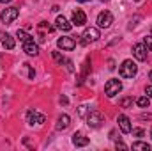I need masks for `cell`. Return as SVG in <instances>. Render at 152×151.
I'll return each instance as SVG.
<instances>
[{
    "label": "cell",
    "instance_id": "obj_1",
    "mask_svg": "<svg viewBox=\"0 0 152 151\" xmlns=\"http://www.w3.org/2000/svg\"><path fill=\"white\" fill-rule=\"evenodd\" d=\"M118 73L122 78H133V76H136L138 73V66H136V62H133V61H124L120 66H118Z\"/></svg>",
    "mask_w": 152,
    "mask_h": 151
},
{
    "label": "cell",
    "instance_id": "obj_2",
    "mask_svg": "<svg viewBox=\"0 0 152 151\" xmlns=\"http://www.w3.org/2000/svg\"><path fill=\"white\" fill-rule=\"evenodd\" d=\"M120 91H122V82H120L118 78H110V80L104 84V94H106L108 98L117 96Z\"/></svg>",
    "mask_w": 152,
    "mask_h": 151
},
{
    "label": "cell",
    "instance_id": "obj_3",
    "mask_svg": "<svg viewBox=\"0 0 152 151\" xmlns=\"http://www.w3.org/2000/svg\"><path fill=\"white\" fill-rule=\"evenodd\" d=\"M85 119H87V124H88L90 128H99V126L104 123V114L99 112V110H90Z\"/></svg>",
    "mask_w": 152,
    "mask_h": 151
},
{
    "label": "cell",
    "instance_id": "obj_4",
    "mask_svg": "<svg viewBox=\"0 0 152 151\" xmlns=\"http://www.w3.org/2000/svg\"><path fill=\"white\" fill-rule=\"evenodd\" d=\"M18 16H20V9H18V7H7V9L2 11L0 20H2L5 25H9V23H12Z\"/></svg>",
    "mask_w": 152,
    "mask_h": 151
},
{
    "label": "cell",
    "instance_id": "obj_5",
    "mask_svg": "<svg viewBox=\"0 0 152 151\" xmlns=\"http://www.w3.org/2000/svg\"><path fill=\"white\" fill-rule=\"evenodd\" d=\"M96 23H97L99 29H108V27H112V23H113V14H112L110 11H103V13L97 14Z\"/></svg>",
    "mask_w": 152,
    "mask_h": 151
},
{
    "label": "cell",
    "instance_id": "obj_6",
    "mask_svg": "<svg viewBox=\"0 0 152 151\" xmlns=\"http://www.w3.org/2000/svg\"><path fill=\"white\" fill-rule=\"evenodd\" d=\"M99 38H101V36H99V30H97L96 27H88V29H85V32L81 34V44L94 43V41H97Z\"/></svg>",
    "mask_w": 152,
    "mask_h": 151
},
{
    "label": "cell",
    "instance_id": "obj_7",
    "mask_svg": "<svg viewBox=\"0 0 152 151\" xmlns=\"http://www.w3.org/2000/svg\"><path fill=\"white\" fill-rule=\"evenodd\" d=\"M27 123L30 126H34V124H44L46 123V115L36 112V110H28L27 112Z\"/></svg>",
    "mask_w": 152,
    "mask_h": 151
},
{
    "label": "cell",
    "instance_id": "obj_8",
    "mask_svg": "<svg viewBox=\"0 0 152 151\" xmlns=\"http://www.w3.org/2000/svg\"><path fill=\"white\" fill-rule=\"evenodd\" d=\"M147 46L143 44V43H136L134 46H133V55L136 57V61H140V62H143V61H147Z\"/></svg>",
    "mask_w": 152,
    "mask_h": 151
},
{
    "label": "cell",
    "instance_id": "obj_9",
    "mask_svg": "<svg viewBox=\"0 0 152 151\" xmlns=\"http://www.w3.org/2000/svg\"><path fill=\"white\" fill-rule=\"evenodd\" d=\"M57 46H58V48H62V50L71 52V50H75V48H76V41H75V38H71V36H64V38H58Z\"/></svg>",
    "mask_w": 152,
    "mask_h": 151
},
{
    "label": "cell",
    "instance_id": "obj_10",
    "mask_svg": "<svg viewBox=\"0 0 152 151\" xmlns=\"http://www.w3.org/2000/svg\"><path fill=\"white\" fill-rule=\"evenodd\" d=\"M117 123H118V128H120L122 133H131V130H133V126H131V119H129L126 114H120V115L117 117Z\"/></svg>",
    "mask_w": 152,
    "mask_h": 151
},
{
    "label": "cell",
    "instance_id": "obj_11",
    "mask_svg": "<svg viewBox=\"0 0 152 151\" xmlns=\"http://www.w3.org/2000/svg\"><path fill=\"white\" fill-rule=\"evenodd\" d=\"M73 25L76 27H83L85 23H87V14L81 11V9H75L73 11V21H71Z\"/></svg>",
    "mask_w": 152,
    "mask_h": 151
},
{
    "label": "cell",
    "instance_id": "obj_12",
    "mask_svg": "<svg viewBox=\"0 0 152 151\" xmlns=\"http://www.w3.org/2000/svg\"><path fill=\"white\" fill-rule=\"evenodd\" d=\"M23 52L27 55H30V57H36V55H39V44L34 43V39L27 41V43H23Z\"/></svg>",
    "mask_w": 152,
    "mask_h": 151
},
{
    "label": "cell",
    "instance_id": "obj_13",
    "mask_svg": "<svg viewBox=\"0 0 152 151\" xmlns=\"http://www.w3.org/2000/svg\"><path fill=\"white\" fill-rule=\"evenodd\" d=\"M0 43H2V44H4V48H7V50H12V48H14V44H16L14 38H12L11 34L4 32V30H0Z\"/></svg>",
    "mask_w": 152,
    "mask_h": 151
},
{
    "label": "cell",
    "instance_id": "obj_14",
    "mask_svg": "<svg viewBox=\"0 0 152 151\" xmlns=\"http://www.w3.org/2000/svg\"><path fill=\"white\" fill-rule=\"evenodd\" d=\"M69 124H71V117H69L67 114H60V115H58V119H57V124H55V128H57L58 132H62V130L69 128Z\"/></svg>",
    "mask_w": 152,
    "mask_h": 151
},
{
    "label": "cell",
    "instance_id": "obj_15",
    "mask_svg": "<svg viewBox=\"0 0 152 151\" xmlns=\"http://www.w3.org/2000/svg\"><path fill=\"white\" fill-rule=\"evenodd\" d=\"M88 142H90V139L85 137V135L80 133V132L73 135V144H75L76 148H85V146H88Z\"/></svg>",
    "mask_w": 152,
    "mask_h": 151
},
{
    "label": "cell",
    "instance_id": "obj_16",
    "mask_svg": "<svg viewBox=\"0 0 152 151\" xmlns=\"http://www.w3.org/2000/svg\"><path fill=\"white\" fill-rule=\"evenodd\" d=\"M55 23H57V29H60L62 32H69V30L73 29V23H69L64 16H57Z\"/></svg>",
    "mask_w": 152,
    "mask_h": 151
},
{
    "label": "cell",
    "instance_id": "obj_17",
    "mask_svg": "<svg viewBox=\"0 0 152 151\" xmlns=\"http://www.w3.org/2000/svg\"><path fill=\"white\" fill-rule=\"evenodd\" d=\"M133 150H136V151H151V144L149 142H142V141H136V142H133V146H131Z\"/></svg>",
    "mask_w": 152,
    "mask_h": 151
},
{
    "label": "cell",
    "instance_id": "obj_18",
    "mask_svg": "<svg viewBox=\"0 0 152 151\" xmlns=\"http://www.w3.org/2000/svg\"><path fill=\"white\" fill-rule=\"evenodd\" d=\"M16 38L20 39L21 43H27V41H32V39H34L30 34H27V32H25V30H21V29H18V30H16Z\"/></svg>",
    "mask_w": 152,
    "mask_h": 151
},
{
    "label": "cell",
    "instance_id": "obj_19",
    "mask_svg": "<svg viewBox=\"0 0 152 151\" xmlns=\"http://www.w3.org/2000/svg\"><path fill=\"white\" fill-rule=\"evenodd\" d=\"M133 103H134V100H133V96H127V98H122V100L118 101V105H120L122 109H131V107H133Z\"/></svg>",
    "mask_w": 152,
    "mask_h": 151
},
{
    "label": "cell",
    "instance_id": "obj_20",
    "mask_svg": "<svg viewBox=\"0 0 152 151\" xmlns=\"http://www.w3.org/2000/svg\"><path fill=\"white\" fill-rule=\"evenodd\" d=\"M136 103H138V107H142V109H147V107L151 105V98H149V96H140V98L136 100Z\"/></svg>",
    "mask_w": 152,
    "mask_h": 151
},
{
    "label": "cell",
    "instance_id": "obj_21",
    "mask_svg": "<svg viewBox=\"0 0 152 151\" xmlns=\"http://www.w3.org/2000/svg\"><path fill=\"white\" fill-rule=\"evenodd\" d=\"M88 112H90L88 105H80V107H78V115H80V117H87Z\"/></svg>",
    "mask_w": 152,
    "mask_h": 151
},
{
    "label": "cell",
    "instance_id": "obj_22",
    "mask_svg": "<svg viewBox=\"0 0 152 151\" xmlns=\"http://www.w3.org/2000/svg\"><path fill=\"white\" fill-rule=\"evenodd\" d=\"M51 57H53V59L57 61V64H60V66H62V62H66V59L60 55V52H51Z\"/></svg>",
    "mask_w": 152,
    "mask_h": 151
},
{
    "label": "cell",
    "instance_id": "obj_23",
    "mask_svg": "<svg viewBox=\"0 0 152 151\" xmlns=\"http://www.w3.org/2000/svg\"><path fill=\"white\" fill-rule=\"evenodd\" d=\"M131 133H133L134 137H143V135H145V130H143V128H133Z\"/></svg>",
    "mask_w": 152,
    "mask_h": 151
},
{
    "label": "cell",
    "instance_id": "obj_24",
    "mask_svg": "<svg viewBox=\"0 0 152 151\" xmlns=\"http://www.w3.org/2000/svg\"><path fill=\"white\" fill-rule=\"evenodd\" d=\"M143 44L147 46L149 52H152V36H145V38H143Z\"/></svg>",
    "mask_w": 152,
    "mask_h": 151
},
{
    "label": "cell",
    "instance_id": "obj_25",
    "mask_svg": "<svg viewBox=\"0 0 152 151\" xmlns=\"http://www.w3.org/2000/svg\"><path fill=\"white\" fill-rule=\"evenodd\" d=\"M115 148H117V150H122V151L129 150V148H127V146H126V144H124V142H122V141H120V139H118V141H117V142H115Z\"/></svg>",
    "mask_w": 152,
    "mask_h": 151
},
{
    "label": "cell",
    "instance_id": "obj_26",
    "mask_svg": "<svg viewBox=\"0 0 152 151\" xmlns=\"http://www.w3.org/2000/svg\"><path fill=\"white\" fill-rule=\"evenodd\" d=\"M23 66H25V68L28 70V78H34V76H36V71H34V70H32V68H30L28 64H23Z\"/></svg>",
    "mask_w": 152,
    "mask_h": 151
},
{
    "label": "cell",
    "instance_id": "obj_27",
    "mask_svg": "<svg viewBox=\"0 0 152 151\" xmlns=\"http://www.w3.org/2000/svg\"><path fill=\"white\" fill-rule=\"evenodd\" d=\"M64 64H67V70H69L71 73H75V66H73V62H71L69 59H66V62H64Z\"/></svg>",
    "mask_w": 152,
    "mask_h": 151
},
{
    "label": "cell",
    "instance_id": "obj_28",
    "mask_svg": "<svg viewBox=\"0 0 152 151\" xmlns=\"http://www.w3.org/2000/svg\"><path fill=\"white\" fill-rule=\"evenodd\" d=\"M145 94L152 100V85H147V87H145Z\"/></svg>",
    "mask_w": 152,
    "mask_h": 151
},
{
    "label": "cell",
    "instance_id": "obj_29",
    "mask_svg": "<svg viewBox=\"0 0 152 151\" xmlns=\"http://www.w3.org/2000/svg\"><path fill=\"white\" fill-rule=\"evenodd\" d=\"M58 101H60L62 105H67V103H69V100H67V96H60V100H58Z\"/></svg>",
    "mask_w": 152,
    "mask_h": 151
},
{
    "label": "cell",
    "instance_id": "obj_30",
    "mask_svg": "<svg viewBox=\"0 0 152 151\" xmlns=\"http://www.w3.org/2000/svg\"><path fill=\"white\" fill-rule=\"evenodd\" d=\"M110 139H113V141H117V139H120V137H117V132H110Z\"/></svg>",
    "mask_w": 152,
    "mask_h": 151
},
{
    "label": "cell",
    "instance_id": "obj_31",
    "mask_svg": "<svg viewBox=\"0 0 152 151\" xmlns=\"http://www.w3.org/2000/svg\"><path fill=\"white\" fill-rule=\"evenodd\" d=\"M140 119H152V114H142Z\"/></svg>",
    "mask_w": 152,
    "mask_h": 151
},
{
    "label": "cell",
    "instance_id": "obj_32",
    "mask_svg": "<svg viewBox=\"0 0 152 151\" xmlns=\"http://www.w3.org/2000/svg\"><path fill=\"white\" fill-rule=\"evenodd\" d=\"M76 2H80V4H85V2H88V0H76Z\"/></svg>",
    "mask_w": 152,
    "mask_h": 151
},
{
    "label": "cell",
    "instance_id": "obj_33",
    "mask_svg": "<svg viewBox=\"0 0 152 151\" xmlns=\"http://www.w3.org/2000/svg\"><path fill=\"white\" fill-rule=\"evenodd\" d=\"M0 2H2V4H9L11 0H0Z\"/></svg>",
    "mask_w": 152,
    "mask_h": 151
},
{
    "label": "cell",
    "instance_id": "obj_34",
    "mask_svg": "<svg viewBox=\"0 0 152 151\" xmlns=\"http://www.w3.org/2000/svg\"><path fill=\"white\" fill-rule=\"evenodd\" d=\"M149 80H151V82H152V71H151V73H149Z\"/></svg>",
    "mask_w": 152,
    "mask_h": 151
},
{
    "label": "cell",
    "instance_id": "obj_35",
    "mask_svg": "<svg viewBox=\"0 0 152 151\" xmlns=\"http://www.w3.org/2000/svg\"><path fill=\"white\" fill-rule=\"evenodd\" d=\"M101 2H108V0H101Z\"/></svg>",
    "mask_w": 152,
    "mask_h": 151
},
{
    "label": "cell",
    "instance_id": "obj_36",
    "mask_svg": "<svg viewBox=\"0 0 152 151\" xmlns=\"http://www.w3.org/2000/svg\"><path fill=\"white\" fill-rule=\"evenodd\" d=\"M151 137H152V130H151Z\"/></svg>",
    "mask_w": 152,
    "mask_h": 151
},
{
    "label": "cell",
    "instance_id": "obj_37",
    "mask_svg": "<svg viewBox=\"0 0 152 151\" xmlns=\"http://www.w3.org/2000/svg\"><path fill=\"white\" fill-rule=\"evenodd\" d=\"M134 2H140V0H134Z\"/></svg>",
    "mask_w": 152,
    "mask_h": 151
}]
</instances>
